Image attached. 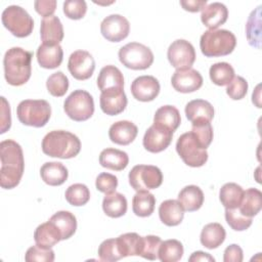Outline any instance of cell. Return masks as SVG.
I'll use <instances>...</instances> for the list:
<instances>
[{
    "instance_id": "obj_1",
    "label": "cell",
    "mask_w": 262,
    "mask_h": 262,
    "mask_svg": "<svg viewBox=\"0 0 262 262\" xmlns=\"http://www.w3.org/2000/svg\"><path fill=\"white\" fill-rule=\"evenodd\" d=\"M0 185L11 189L18 185L25 170V160L21 146L12 139L0 142Z\"/></svg>"
},
{
    "instance_id": "obj_2",
    "label": "cell",
    "mask_w": 262,
    "mask_h": 262,
    "mask_svg": "<svg viewBox=\"0 0 262 262\" xmlns=\"http://www.w3.org/2000/svg\"><path fill=\"white\" fill-rule=\"evenodd\" d=\"M33 53L21 47H11L3 58L4 77L8 84L20 86L27 83L32 74Z\"/></svg>"
},
{
    "instance_id": "obj_3",
    "label": "cell",
    "mask_w": 262,
    "mask_h": 262,
    "mask_svg": "<svg viewBox=\"0 0 262 262\" xmlns=\"http://www.w3.org/2000/svg\"><path fill=\"white\" fill-rule=\"evenodd\" d=\"M42 150L52 158H75L81 150V141L77 135L66 130L48 132L42 140Z\"/></svg>"
},
{
    "instance_id": "obj_4",
    "label": "cell",
    "mask_w": 262,
    "mask_h": 262,
    "mask_svg": "<svg viewBox=\"0 0 262 262\" xmlns=\"http://www.w3.org/2000/svg\"><path fill=\"white\" fill-rule=\"evenodd\" d=\"M236 45L234 34L228 30L215 29L206 31L200 39V48L207 57H218L230 54Z\"/></svg>"
},
{
    "instance_id": "obj_5",
    "label": "cell",
    "mask_w": 262,
    "mask_h": 262,
    "mask_svg": "<svg viewBox=\"0 0 262 262\" xmlns=\"http://www.w3.org/2000/svg\"><path fill=\"white\" fill-rule=\"evenodd\" d=\"M16 115L21 124L41 128L50 119L51 106L44 99H25L18 103Z\"/></svg>"
},
{
    "instance_id": "obj_6",
    "label": "cell",
    "mask_w": 262,
    "mask_h": 262,
    "mask_svg": "<svg viewBox=\"0 0 262 262\" xmlns=\"http://www.w3.org/2000/svg\"><path fill=\"white\" fill-rule=\"evenodd\" d=\"M3 26L15 37L25 38L31 35L34 28L32 16L18 5H9L2 12Z\"/></svg>"
},
{
    "instance_id": "obj_7",
    "label": "cell",
    "mask_w": 262,
    "mask_h": 262,
    "mask_svg": "<svg viewBox=\"0 0 262 262\" xmlns=\"http://www.w3.org/2000/svg\"><path fill=\"white\" fill-rule=\"evenodd\" d=\"M63 110L68 117L76 122L90 119L94 113L92 95L82 89L74 90L64 100Z\"/></svg>"
},
{
    "instance_id": "obj_8",
    "label": "cell",
    "mask_w": 262,
    "mask_h": 262,
    "mask_svg": "<svg viewBox=\"0 0 262 262\" xmlns=\"http://www.w3.org/2000/svg\"><path fill=\"white\" fill-rule=\"evenodd\" d=\"M119 59L123 66L131 70H146L154 62V53L145 45L130 42L119 50Z\"/></svg>"
},
{
    "instance_id": "obj_9",
    "label": "cell",
    "mask_w": 262,
    "mask_h": 262,
    "mask_svg": "<svg viewBox=\"0 0 262 262\" xmlns=\"http://www.w3.org/2000/svg\"><path fill=\"white\" fill-rule=\"evenodd\" d=\"M176 150L184 164L189 167H202L208 161L207 149L199 144L191 131L179 136L176 142Z\"/></svg>"
},
{
    "instance_id": "obj_10",
    "label": "cell",
    "mask_w": 262,
    "mask_h": 262,
    "mask_svg": "<svg viewBox=\"0 0 262 262\" xmlns=\"http://www.w3.org/2000/svg\"><path fill=\"white\" fill-rule=\"evenodd\" d=\"M129 183L136 191L156 189L163 182L162 171L152 165H136L128 175Z\"/></svg>"
},
{
    "instance_id": "obj_11",
    "label": "cell",
    "mask_w": 262,
    "mask_h": 262,
    "mask_svg": "<svg viewBox=\"0 0 262 262\" xmlns=\"http://www.w3.org/2000/svg\"><path fill=\"white\" fill-rule=\"evenodd\" d=\"M167 57L171 66L176 70L189 69L195 60L194 47L184 39H177L170 44Z\"/></svg>"
},
{
    "instance_id": "obj_12",
    "label": "cell",
    "mask_w": 262,
    "mask_h": 262,
    "mask_svg": "<svg viewBox=\"0 0 262 262\" xmlns=\"http://www.w3.org/2000/svg\"><path fill=\"white\" fill-rule=\"evenodd\" d=\"M68 69L71 75L80 81L89 79L95 70V60L86 50L74 51L68 61Z\"/></svg>"
},
{
    "instance_id": "obj_13",
    "label": "cell",
    "mask_w": 262,
    "mask_h": 262,
    "mask_svg": "<svg viewBox=\"0 0 262 262\" xmlns=\"http://www.w3.org/2000/svg\"><path fill=\"white\" fill-rule=\"evenodd\" d=\"M100 32L107 41L120 42L129 35L130 24L121 14H110L101 21Z\"/></svg>"
},
{
    "instance_id": "obj_14",
    "label": "cell",
    "mask_w": 262,
    "mask_h": 262,
    "mask_svg": "<svg viewBox=\"0 0 262 262\" xmlns=\"http://www.w3.org/2000/svg\"><path fill=\"white\" fill-rule=\"evenodd\" d=\"M173 133V131L165 127L152 124L144 133L143 146L149 152H161L170 145Z\"/></svg>"
},
{
    "instance_id": "obj_15",
    "label": "cell",
    "mask_w": 262,
    "mask_h": 262,
    "mask_svg": "<svg viewBox=\"0 0 262 262\" xmlns=\"http://www.w3.org/2000/svg\"><path fill=\"white\" fill-rule=\"evenodd\" d=\"M173 88L181 93H190L200 89L203 85L202 75L194 69L176 70L171 78Z\"/></svg>"
},
{
    "instance_id": "obj_16",
    "label": "cell",
    "mask_w": 262,
    "mask_h": 262,
    "mask_svg": "<svg viewBox=\"0 0 262 262\" xmlns=\"http://www.w3.org/2000/svg\"><path fill=\"white\" fill-rule=\"evenodd\" d=\"M160 83L154 76H139L131 84V93L139 101L154 100L160 93Z\"/></svg>"
},
{
    "instance_id": "obj_17",
    "label": "cell",
    "mask_w": 262,
    "mask_h": 262,
    "mask_svg": "<svg viewBox=\"0 0 262 262\" xmlns=\"http://www.w3.org/2000/svg\"><path fill=\"white\" fill-rule=\"evenodd\" d=\"M127 96L124 89H110L101 92L99 103L101 111L108 116L121 114L127 106Z\"/></svg>"
},
{
    "instance_id": "obj_18",
    "label": "cell",
    "mask_w": 262,
    "mask_h": 262,
    "mask_svg": "<svg viewBox=\"0 0 262 262\" xmlns=\"http://www.w3.org/2000/svg\"><path fill=\"white\" fill-rule=\"evenodd\" d=\"M63 27L56 15L45 17L41 21L40 36L42 44L57 45L63 39Z\"/></svg>"
},
{
    "instance_id": "obj_19",
    "label": "cell",
    "mask_w": 262,
    "mask_h": 262,
    "mask_svg": "<svg viewBox=\"0 0 262 262\" xmlns=\"http://www.w3.org/2000/svg\"><path fill=\"white\" fill-rule=\"evenodd\" d=\"M138 128L131 121H118L108 129V137L112 142L120 145L130 144L137 136Z\"/></svg>"
},
{
    "instance_id": "obj_20",
    "label": "cell",
    "mask_w": 262,
    "mask_h": 262,
    "mask_svg": "<svg viewBox=\"0 0 262 262\" xmlns=\"http://www.w3.org/2000/svg\"><path fill=\"white\" fill-rule=\"evenodd\" d=\"M186 118L191 124L201 122H211L214 117L213 105L205 99H193L185 105Z\"/></svg>"
},
{
    "instance_id": "obj_21",
    "label": "cell",
    "mask_w": 262,
    "mask_h": 262,
    "mask_svg": "<svg viewBox=\"0 0 262 262\" xmlns=\"http://www.w3.org/2000/svg\"><path fill=\"white\" fill-rule=\"evenodd\" d=\"M227 7L220 2H213L202 9L201 20L209 30L217 29L227 20Z\"/></svg>"
},
{
    "instance_id": "obj_22",
    "label": "cell",
    "mask_w": 262,
    "mask_h": 262,
    "mask_svg": "<svg viewBox=\"0 0 262 262\" xmlns=\"http://www.w3.org/2000/svg\"><path fill=\"white\" fill-rule=\"evenodd\" d=\"M37 60L40 67L48 70L56 69L62 62L63 51L59 44L46 45L41 44L37 49Z\"/></svg>"
},
{
    "instance_id": "obj_23",
    "label": "cell",
    "mask_w": 262,
    "mask_h": 262,
    "mask_svg": "<svg viewBox=\"0 0 262 262\" xmlns=\"http://www.w3.org/2000/svg\"><path fill=\"white\" fill-rule=\"evenodd\" d=\"M97 86L101 92L110 89H124V77L115 66L103 67L97 77Z\"/></svg>"
},
{
    "instance_id": "obj_24",
    "label": "cell",
    "mask_w": 262,
    "mask_h": 262,
    "mask_svg": "<svg viewBox=\"0 0 262 262\" xmlns=\"http://www.w3.org/2000/svg\"><path fill=\"white\" fill-rule=\"evenodd\" d=\"M159 217L167 226L180 224L184 217V209L178 200H166L159 207Z\"/></svg>"
},
{
    "instance_id": "obj_25",
    "label": "cell",
    "mask_w": 262,
    "mask_h": 262,
    "mask_svg": "<svg viewBox=\"0 0 262 262\" xmlns=\"http://www.w3.org/2000/svg\"><path fill=\"white\" fill-rule=\"evenodd\" d=\"M42 180L51 186H58L66 182L69 176L68 169L59 162H47L40 169Z\"/></svg>"
},
{
    "instance_id": "obj_26",
    "label": "cell",
    "mask_w": 262,
    "mask_h": 262,
    "mask_svg": "<svg viewBox=\"0 0 262 262\" xmlns=\"http://www.w3.org/2000/svg\"><path fill=\"white\" fill-rule=\"evenodd\" d=\"M128 163L129 157L127 152L117 148H104L99 155V164L106 169L122 171L127 167Z\"/></svg>"
},
{
    "instance_id": "obj_27",
    "label": "cell",
    "mask_w": 262,
    "mask_h": 262,
    "mask_svg": "<svg viewBox=\"0 0 262 262\" xmlns=\"http://www.w3.org/2000/svg\"><path fill=\"white\" fill-rule=\"evenodd\" d=\"M226 236V231L224 227L217 222L209 223L204 226L201 232L200 241L201 244L210 250L216 249L224 242Z\"/></svg>"
},
{
    "instance_id": "obj_28",
    "label": "cell",
    "mask_w": 262,
    "mask_h": 262,
    "mask_svg": "<svg viewBox=\"0 0 262 262\" xmlns=\"http://www.w3.org/2000/svg\"><path fill=\"white\" fill-rule=\"evenodd\" d=\"M178 201L184 211L193 212L203 206L204 192L196 185H187L179 191Z\"/></svg>"
},
{
    "instance_id": "obj_29",
    "label": "cell",
    "mask_w": 262,
    "mask_h": 262,
    "mask_svg": "<svg viewBox=\"0 0 262 262\" xmlns=\"http://www.w3.org/2000/svg\"><path fill=\"white\" fill-rule=\"evenodd\" d=\"M50 222L54 224L57 230L60 233L61 241L68 239L74 235L77 229V219L75 215L69 211H58L53 214L50 219Z\"/></svg>"
},
{
    "instance_id": "obj_30",
    "label": "cell",
    "mask_w": 262,
    "mask_h": 262,
    "mask_svg": "<svg viewBox=\"0 0 262 262\" xmlns=\"http://www.w3.org/2000/svg\"><path fill=\"white\" fill-rule=\"evenodd\" d=\"M237 208L243 215L253 218L262 208V192L257 188L244 190L241 204Z\"/></svg>"
},
{
    "instance_id": "obj_31",
    "label": "cell",
    "mask_w": 262,
    "mask_h": 262,
    "mask_svg": "<svg viewBox=\"0 0 262 262\" xmlns=\"http://www.w3.org/2000/svg\"><path fill=\"white\" fill-rule=\"evenodd\" d=\"M181 122L179 111L173 105H163L156 111L154 124L165 127L171 131H175Z\"/></svg>"
},
{
    "instance_id": "obj_32",
    "label": "cell",
    "mask_w": 262,
    "mask_h": 262,
    "mask_svg": "<svg viewBox=\"0 0 262 262\" xmlns=\"http://www.w3.org/2000/svg\"><path fill=\"white\" fill-rule=\"evenodd\" d=\"M35 243L44 248H52L61 241V236L57 228L49 220L40 224L34 232Z\"/></svg>"
},
{
    "instance_id": "obj_33",
    "label": "cell",
    "mask_w": 262,
    "mask_h": 262,
    "mask_svg": "<svg viewBox=\"0 0 262 262\" xmlns=\"http://www.w3.org/2000/svg\"><path fill=\"white\" fill-rule=\"evenodd\" d=\"M103 212L112 218H119L127 212V200L125 195L120 192L105 193L102 201Z\"/></svg>"
},
{
    "instance_id": "obj_34",
    "label": "cell",
    "mask_w": 262,
    "mask_h": 262,
    "mask_svg": "<svg viewBox=\"0 0 262 262\" xmlns=\"http://www.w3.org/2000/svg\"><path fill=\"white\" fill-rule=\"evenodd\" d=\"M156 198L147 190L137 191L132 200V210L136 216L148 217L154 213Z\"/></svg>"
},
{
    "instance_id": "obj_35",
    "label": "cell",
    "mask_w": 262,
    "mask_h": 262,
    "mask_svg": "<svg viewBox=\"0 0 262 262\" xmlns=\"http://www.w3.org/2000/svg\"><path fill=\"white\" fill-rule=\"evenodd\" d=\"M244 189L234 182L225 183L219 191V200L225 209L237 208L241 204Z\"/></svg>"
},
{
    "instance_id": "obj_36",
    "label": "cell",
    "mask_w": 262,
    "mask_h": 262,
    "mask_svg": "<svg viewBox=\"0 0 262 262\" xmlns=\"http://www.w3.org/2000/svg\"><path fill=\"white\" fill-rule=\"evenodd\" d=\"M246 35L251 46L260 48L261 43V6L253 10L247 20Z\"/></svg>"
},
{
    "instance_id": "obj_37",
    "label": "cell",
    "mask_w": 262,
    "mask_h": 262,
    "mask_svg": "<svg viewBox=\"0 0 262 262\" xmlns=\"http://www.w3.org/2000/svg\"><path fill=\"white\" fill-rule=\"evenodd\" d=\"M123 257L139 256L141 251L142 236L136 232H127L117 237Z\"/></svg>"
},
{
    "instance_id": "obj_38",
    "label": "cell",
    "mask_w": 262,
    "mask_h": 262,
    "mask_svg": "<svg viewBox=\"0 0 262 262\" xmlns=\"http://www.w3.org/2000/svg\"><path fill=\"white\" fill-rule=\"evenodd\" d=\"M211 81L218 86L228 85L234 77V70L228 62L221 61L211 66L209 70Z\"/></svg>"
},
{
    "instance_id": "obj_39",
    "label": "cell",
    "mask_w": 262,
    "mask_h": 262,
    "mask_svg": "<svg viewBox=\"0 0 262 262\" xmlns=\"http://www.w3.org/2000/svg\"><path fill=\"white\" fill-rule=\"evenodd\" d=\"M183 246L177 239H167L161 243L159 248V259L162 262H176L183 256Z\"/></svg>"
},
{
    "instance_id": "obj_40",
    "label": "cell",
    "mask_w": 262,
    "mask_h": 262,
    "mask_svg": "<svg viewBox=\"0 0 262 262\" xmlns=\"http://www.w3.org/2000/svg\"><path fill=\"white\" fill-rule=\"evenodd\" d=\"M67 202L72 206H84L90 200L89 188L83 183H75L70 185L64 193Z\"/></svg>"
},
{
    "instance_id": "obj_41",
    "label": "cell",
    "mask_w": 262,
    "mask_h": 262,
    "mask_svg": "<svg viewBox=\"0 0 262 262\" xmlns=\"http://www.w3.org/2000/svg\"><path fill=\"white\" fill-rule=\"evenodd\" d=\"M98 257L101 261H106V262H114L124 258L122 255L118 239L107 238L103 241L98 247Z\"/></svg>"
},
{
    "instance_id": "obj_42",
    "label": "cell",
    "mask_w": 262,
    "mask_h": 262,
    "mask_svg": "<svg viewBox=\"0 0 262 262\" xmlns=\"http://www.w3.org/2000/svg\"><path fill=\"white\" fill-rule=\"evenodd\" d=\"M48 92L55 96L60 97L66 94L69 89V79L62 72H56L50 75L46 81Z\"/></svg>"
},
{
    "instance_id": "obj_43",
    "label": "cell",
    "mask_w": 262,
    "mask_h": 262,
    "mask_svg": "<svg viewBox=\"0 0 262 262\" xmlns=\"http://www.w3.org/2000/svg\"><path fill=\"white\" fill-rule=\"evenodd\" d=\"M225 220L227 224L235 231H244L252 224V218L241 213L238 208L225 209Z\"/></svg>"
},
{
    "instance_id": "obj_44",
    "label": "cell",
    "mask_w": 262,
    "mask_h": 262,
    "mask_svg": "<svg viewBox=\"0 0 262 262\" xmlns=\"http://www.w3.org/2000/svg\"><path fill=\"white\" fill-rule=\"evenodd\" d=\"M191 132L199 144L207 149L213 140V128L211 122H201L192 124Z\"/></svg>"
},
{
    "instance_id": "obj_45",
    "label": "cell",
    "mask_w": 262,
    "mask_h": 262,
    "mask_svg": "<svg viewBox=\"0 0 262 262\" xmlns=\"http://www.w3.org/2000/svg\"><path fill=\"white\" fill-rule=\"evenodd\" d=\"M162 243L161 237L157 235L142 236L140 255L142 258L147 260H157L159 258V248Z\"/></svg>"
},
{
    "instance_id": "obj_46",
    "label": "cell",
    "mask_w": 262,
    "mask_h": 262,
    "mask_svg": "<svg viewBox=\"0 0 262 262\" xmlns=\"http://www.w3.org/2000/svg\"><path fill=\"white\" fill-rule=\"evenodd\" d=\"M25 260L27 262H52L54 261V252L51 248H44L36 244L28 249L25 255Z\"/></svg>"
},
{
    "instance_id": "obj_47",
    "label": "cell",
    "mask_w": 262,
    "mask_h": 262,
    "mask_svg": "<svg viewBox=\"0 0 262 262\" xmlns=\"http://www.w3.org/2000/svg\"><path fill=\"white\" fill-rule=\"evenodd\" d=\"M248 92V82L241 76H234L226 88L227 95L233 100H239Z\"/></svg>"
},
{
    "instance_id": "obj_48",
    "label": "cell",
    "mask_w": 262,
    "mask_h": 262,
    "mask_svg": "<svg viewBox=\"0 0 262 262\" xmlns=\"http://www.w3.org/2000/svg\"><path fill=\"white\" fill-rule=\"evenodd\" d=\"M87 11V4L84 0H67L63 2V13L71 19L82 18Z\"/></svg>"
},
{
    "instance_id": "obj_49",
    "label": "cell",
    "mask_w": 262,
    "mask_h": 262,
    "mask_svg": "<svg viewBox=\"0 0 262 262\" xmlns=\"http://www.w3.org/2000/svg\"><path fill=\"white\" fill-rule=\"evenodd\" d=\"M95 186L99 191L103 193L113 192L118 186V178L111 173L102 172L96 177Z\"/></svg>"
},
{
    "instance_id": "obj_50",
    "label": "cell",
    "mask_w": 262,
    "mask_h": 262,
    "mask_svg": "<svg viewBox=\"0 0 262 262\" xmlns=\"http://www.w3.org/2000/svg\"><path fill=\"white\" fill-rule=\"evenodd\" d=\"M36 11L42 15L44 18L53 15V12L56 9L55 0H37L34 2Z\"/></svg>"
},
{
    "instance_id": "obj_51",
    "label": "cell",
    "mask_w": 262,
    "mask_h": 262,
    "mask_svg": "<svg viewBox=\"0 0 262 262\" xmlns=\"http://www.w3.org/2000/svg\"><path fill=\"white\" fill-rule=\"evenodd\" d=\"M244 259L243 250L238 245L232 244L224 250V262H242Z\"/></svg>"
},
{
    "instance_id": "obj_52",
    "label": "cell",
    "mask_w": 262,
    "mask_h": 262,
    "mask_svg": "<svg viewBox=\"0 0 262 262\" xmlns=\"http://www.w3.org/2000/svg\"><path fill=\"white\" fill-rule=\"evenodd\" d=\"M1 131L0 133L6 132L11 126V117H10V106L9 103L6 101L5 97H1Z\"/></svg>"
},
{
    "instance_id": "obj_53",
    "label": "cell",
    "mask_w": 262,
    "mask_h": 262,
    "mask_svg": "<svg viewBox=\"0 0 262 262\" xmlns=\"http://www.w3.org/2000/svg\"><path fill=\"white\" fill-rule=\"evenodd\" d=\"M180 5L184 10L198 12L207 6V0H181Z\"/></svg>"
},
{
    "instance_id": "obj_54",
    "label": "cell",
    "mask_w": 262,
    "mask_h": 262,
    "mask_svg": "<svg viewBox=\"0 0 262 262\" xmlns=\"http://www.w3.org/2000/svg\"><path fill=\"white\" fill-rule=\"evenodd\" d=\"M190 262H199V261H205V262H214L215 258L211 256L208 253H205L203 251H196L191 254V256L188 258Z\"/></svg>"
}]
</instances>
